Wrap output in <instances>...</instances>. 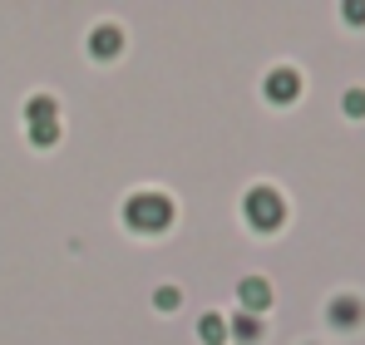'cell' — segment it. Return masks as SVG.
<instances>
[{
	"mask_svg": "<svg viewBox=\"0 0 365 345\" xmlns=\"http://www.w3.org/2000/svg\"><path fill=\"white\" fill-rule=\"evenodd\" d=\"M123 222L133 232H163L173 222V197H163V192H133L123 202Z\"/></svg>",
	"mask_w": 365,
	"mask_h": 345,
	"instance_id": "obj_1",
	"label": "cell"
},
{
	"mask_svg": "<svg viewBox=\"0 0 365 345\" xmlns=\"http://www.w3.org/2000/svg\"><path fill=\"white\" fill-rule=\"evenodd\" d=\"M242 212H247V222H252L257 232H277L282 222H287V202H282V192L267 187V182H257V187L242 197Z\"/></svg>",
	"mask_w": 365,
	"mask_h": 345,
	"instance_id": "obj_2",
	"label": "cell"
},
{
	"mask_svg": "<svg viewBox=\"0 0 365 345\" xmlns=\"http://www.w3.org/2000/svg\"><path fill=\"white\" fill-rule=\"evenodd\" d=\"M25 118H30V143H35V148L60 143V104H55L50 94H35V99L25 104Z\"/></svg>",
	"mask_w": 365,
	"mask_h": 345,
	"instance_id": "obj_3",
	"label": "cell"
},
{
	"mask_svg": "<svg viewBox=\"0 0 365 345\" xmlns=\"http://www.w3.org/2000/svg\"><path fill=\"white\" fill-rule=\"evenodd\" d=\"M297 94H302V74H297L292 64H277V69L267 74V99H272V104H297Z\"/></svg>",
	"mask_w": 365,
	"mask_h": 345,
	"instance_id": "obj_4",
	"label": "cell"
},
{
	"mask_svg": "<svg viewBox=\"0 0 365 345\" xmlns=\"http://www.w3.org/2000/svg\"><path fill=\"white\" fill-rule=\"evenodd\" d=\"M237 301H242L247 316H257V311H267V306H272V287H267L262 277H242V287H237Z\"/></svg>",
	"mask_w": 365,
	"mask_h": 345,
	"instance_id": "obj_5",
	"label": "cell"
},
{
	"mask_svg": "<svg viewBox=\"0 0 365 345\" xmlns=\"http://www.w3.org/2000/svg\"><path fill=\"white\" fill-rule=\"evenodd\" d=\"M326 316H331V326H341V331H351V326H361L365 306L356 301V296H336V301L326 306Z\"/></svg>",
	"mask_w": 365,
	"mask_h": 345,
	"instance_id": "obj_6",
	"label": "cell"
},
{
	"mask_svg": "<svg viewBox=\"0 0 365 345\" xmlns=\"http://www.w3.org/2000/svg\"><path fill=\"white\" fill-rule=\"evenodd\" d=\"M89 50H94L99 59H114L123 50V30H119V25H99V30L89 35Z\"/></svg>",
	"mask_w": 365,
	"mask_h": 345,
	"instance_id": "obj_7",
	"label": "cell"
},
{
	"mask_svg": "<svg viewBox=\"0 0 365 345\" xmlns=\"http://www.w3.org/2000/svg\"><path fill=\"white\" fill-rule=\"evenodd\" d=\"M232 341H242V345H257L262 341V321H257V316H232Z\"/></svg>",
	"mask_w": 365,
	"mask_h": 345,
	"instance_id": "obj_8",
	"label": "cell"
},
{
	"mask_svg": "<svg viewBox=\"0 0 365 345\" xmlns=\"http://www.w3.org/2000/svg\"><path fill=\"white\" fill-rule=\"evenodd\" d=\"M197 336H202L207 345H222V341H227V326H222V316H202V321H197Z\"/></svg>",
	"mask_w": 365,
	"mask_h": 345,
	"instance_id": "obj_9",
	"label": "cell"
},
{
	"mask_svg": "<svg viewBox=\"0 0 365 345\" xmlns=\"http://www.w3.org/2000/svg\"><path fill=\"white\" fill-rule=\"evenodd\" d=\"M178 301H182L178 287H158L153 291V306H158V311H178Z\"/></svg>",
	"mask_w": 365,
	"mask_h": 345,
	"instance_id": "obj_10",
	"label": "cell"
},
{
	"mask_svg": "<svg viewBox=\"0 0 365 345\" xmlns=\"http://www.w3.org/2000/svg\"><path fill=\"white\" fill-rule=\"evenodd\" d=\"M346 114L365 118V89H346Z\"/></svg>",
	"mask_w": 365,
	"mask_h": 345,
	"instance_id": "obj_11",
	"label": "cell"
},
{
	"mask_svg": "<svg viewBox=\"0 0 365 345\" xmlns=\"http://www.w3.org/2000/svg\"><path fill=\"white\" fill-rule=\"evenodd\" d=\"M346 20H351V25H365V0H351V5H346Z\"/></svg>",
	"mask_w": 365,
	"mask_h": 345,
	"instance_id": "obj_12",
	"label": "cell"
}]
</instances>
